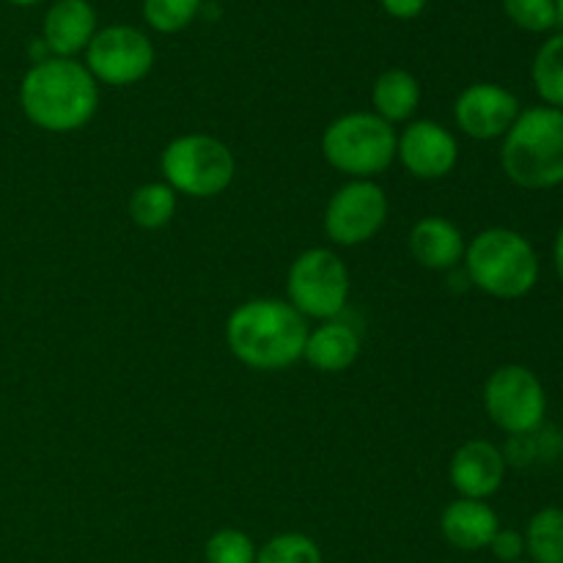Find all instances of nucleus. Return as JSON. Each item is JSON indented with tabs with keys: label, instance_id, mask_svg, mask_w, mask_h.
Segmentation results:
<instances>
[{
	"label": "nucleus",
	"instance_id": "nucleus-24",
	"mask_svg": "<svg viewBox=\"0 0 563 563\" xmlns=\"http://www.w3.org/2000/svg\"><path fill=\"white\" fill-rule=\"evenodd\" d=\"M256 542L240 528H220L207 539V563H256Z\"/></svg>",
	"mask_w": 563,
	"mask_h": 563
},
{
	"label": "nucleus",
	"instance_id": "nucleus-7",
	"mask_svg": "<svg viewBox=\"0 0 563 563\" xmlns=\"http://www.w3.org/2000/svg\"><path fill=\"white\" fill-rule=\"evenodd\" d=\"M289 306L306 319L328 322L344 313L350 300V269L328 247H308L291 262L286 275Z\"/></svg>",
	"mask_w": 563,
	"mask_h": 563
},
{
	"label": "nucleus",
	"instance_id": "nucleus-26",
	"mask_svg": "<svg viewBox=\"0 0 563 563\" xmlns=\"http://www.w3.org/2000/svg\"><path fill=\"white\" fill-rule=\"evenodd\" d=\"M487 550L500 563H517L526 555V539H522V533L515 531V528H498V533H495Z\"/></svg>",
	"mask_w": 563,
	"mask_h": 563
},
{
	"label": "nucleus",
	"instance_id": "nucleus-18",
	"mask_svg": "<svg viewBox=\"0 0 563 563\" xmlns=\"http://www.w3.org/2000/svg\"><path fill=\"white\" fill-rule=\"evenodd\" d=\"M374 113L390 126L410 121L421 104V82L407 69H385L372 88Z\"/></svg>",
	"mask_w": 563,
	"mask_h": 563
},
{
	"label": "nucleus",
	"instance_id": "nucleus-21",
	"mask_svg": "<svg viewBox=\"0 0 563 563\" xmlns=\"http://www.w3.org/2000/svg\"><path fill=\"white\" fill-rule=\"evenodd\" d=\"M126 212H130L132 223L137 229H165L176 214V192L165 181H148V185H141L132 192Z\"/></svg>",
	"mask_w": 563,
	"mask_h": 563
},
{
	"label": "nucleus",
	"instance_id": "nucleus-13",
	"mask_svg": "<svg viewBox=\"0 0 563 563\" xmlns=\"http://www.w3.org/2000/svg\"><path fill=\"white\" fill-rule=\"evenodd\" d=\"M449 478L460 498L489 500L504 487L506 454L489 440H467L451 456Z\"/></svg>",
	"mask_w": 563,
	"mask_h": 563
},
{
	"label": "nucleus",
	"instance_id": "nucleus-10",
	"mask_svg": "<svg viewBox=\"0 0 563 563\" xmlns=\"http://www.w3.org/2000/svg\"><path fill=\"white\" fill-rule=\"evenodd\" d=\"M82 55L93 80L113 88L135 86L154 66L152 38L135 25L99 27Z\"/></svg>",
	"mask_w": 563,
	"mask_h": 563
},
{
	"label": "nucleus",
	"instance_id": "nucleus-4",
	"mask_svg": "<svg viewBox=\"0 0 563 563\" xmlns=\"http://www.w3.org/2000/svg\"><path fill=\"white\" fill-rule=\"evenodd\" d=\"M462 262L471 284L495 300H520L539 284V256L531 240L506 225L473 236Z\"/></svg>",
	"mask_w": 563,
	"mask_h": 563
},
{
	"label": "nucleus",
	"instance_id": "nucleus-27",
	"mask_svg": "<svg viewBox=\"0 0 563 563\" xmlns=\"http://www.w3.org/2000/svg\"><path fill=\"white\" fill-rule=\"evenodd\" d=\"M429 0H379L383 11L394 20H416L423 14Z\"/></svg>",
	"mask_w": 563,
	"mask_h": 563
},
{
	"label": "nucleus",
	"instance_id": "nucleus-17",
	"mask_svg": "<svg viewBox=\"0 0 563 563\" xmlns=\"http://www.w3.org/2000/svg\"><path fill=\"white\" fill-rule=\"evenodd\" d=\"M407 247L421 267L440 273V269L456 267L465 258L467 242L456 223L440 214H429L412 225Z\"/></svg>",
	"mask_w": 563,
	"mask_h": 563
},
{
	"label": "nucleus",
	"instance_id": "nucleus-3",
	"mask_svg": "<svg viewBox=\"0 0 563 563\" xmlns=\"http://www.w3.org/2000/svg\"><path fill=\"white\" fill-rule=\"evenodd\" d=\"M500 168L522 190H553L563 185V110L526 108L500 146Z\"/></svg>",
	"mask_w": 563,
	"mask_h": 563
},
{
	"label": "nucleus",
	"instance_id": "nucleus-14",
	"mask_svg": "<svg viewBox=\"0 0 563 563\" xmlns=\"http://www.w3.org/2000/svg\"><path fill=\"white\" fill-rule=\"evenodd\" d=\"M97 31V11L88 0H55L44 14L42 38L53 58H77Z\"/></svg>",
	"mask_w": 563,
	"mask_h": 563
},
{
	"label": "nucleus",
	"instance_id": "nucleus-11",
	"mask_svg": "<svg viewBox=\"0 0 563 563\" xmlns=\"http://www.w3.org/2000/svg\"><path fill=\"white\" fill-rule=\"evenodd\" d=\"M520 113V99L498 82H471L454 102L456 126L473 141L504 137Z\"/></svg>",
	"mask_w": 563,
	"mask_h": 563
},
{
	"label": "nucleus",
	"instance_id": "nucleus-25",
	"mask_svg": "<svg viewBox=\"0 0 563 563\" xmlns=\"http://www.w3.org/2000/svg\"><path fill=\"white\" fill-rule=\"evenodd\" d=\"M506 16L528 33H553L559 27L555 0H500Z\"/></svg>",
	"mask_w": 563,
	"mask_h": 563
},
{
	"label": "nucleus",
	"instance_id": "nucleus-15",
	"mask_svg": "<svg viewBox=\"0 0 563 563\" xmlns=\"http://www.w3.org/2000/svg\"><path fill=\"white\" fill-rule=\"evenodd\" d=\"M498 528L500 520L487 500L456 498L440 515V533L451 548L462 550V553L487 550Z\"/></svg>",
	"mask_w": 563,
	"mask_h": 563
},
{
	"label": "nucleus",
	"instance_id": "nucleus-16",
	"mask_svg": "<svg viewBox=\"0 0 563 563\" xmlns=\"http://www.w3.org/2000/svg\"><path fill=\"white\" fill-rule=\"evenodd\" d=\"M361 344V330L346 319L335 317L319 324L317 330H308L302 361L322 374H339L357 361Z\"/></svg>",
	"mask_w": 563,
	"mask_h": 563
},
{
	"label": "nucleus",
	"instance_id": "nucleus-12",
	"mask_svg": "<svg viewBox=\"0 0 563 563\" xmlns=\"http://www.w3.org/2000/svg\"><path fill=\"white\" fill-rule=\"evenodd\" d=\"M396 157L416 179L434 181L449 176L460 163V143L451 130L438 121H410L396 137Z\"/></svg>",
	"mask_w": 563,
	"mask_h": 563
},
{
	"label": "nucleus",
	"instance_id": "nucleus-6",
	"mask_svg": "<svg viewBox=\"0 0 563 563\" xmlns=\"http://www.w3.org/2000/svg\"><path fill=\"white\" fill-rule=\"evenodd\" d=\"M165 185L190 198H214L231 187L236 176L234 152L214 135L190 132L163 148L159 157Z\"/></svg>",
	"mask_w": 563,
	"mask_h": 563
},
{
	"label": "nucleus",
	"instance_id": "nucleus-23",
	"mask_svg": "<svg viewBox=\"0 0 563 563\" xmlns=\"http://www.w3.org/2000/svg\"><path fill=\"white\" fill-rule=\"evenodd\" d=\"M256 563H324L322 550L306 533H278L258 548Z\"/></svg>",
	"mask_w": 563,
	"mask_h": 563
},
{
	"label": "nucleus",
	"instance_id": "nucleus-29",
	"mask_svg": "<svg viewBox=\"0 0 563 563\" xmlns=\"http://www.w3.org/2000/svg\"><path fill=\"white\" fill-rule=\"evenodd\" d=\"M5 3H11V5H36L38 0H5Z\"/></svg>",
	"mask_w": 563,
	"mask_h": 563
},
{
	"label": "nucleus",
	"instance_id": "nucleus-28",
	"mask_svg": "<svg viewBox=\"0 0 563 563\" xmlns=\"http://www.w3.org/2000/svg\"><path fill=\"white\" fill-rule=\"evenodd\" d=\"M553 262H555V273H559V278H561V284H563V225L559 229V236H555Z\"/></svg>",
	"mask_w": 563,
	"mask_h": 563
},
{
	"label": "nucleus",
	"instance_id": "nucleus-20",
	"mask_svg": "<svg viewBox=\"0 0 563 563\" xmlns=\"http://www.w3.org/2000/svg\"><path fill=\"white\" fill-rule=\"evenodd\" d=\"M531 80L542 104L563 110V31L550 33L537 49L531 64Z\"/></svg>",
	"mask_w": 563,
	"mask_h": 563
},
{
	"label": "nucleus",
	"instance_id": "nucleus-22",
	"mask_svg": "<svg viewBox=\"0 0 563 563\" xmlns=\"http://www.w3.org/2000/svg\"><path fill=\"white\" fill-rule=\"evenodd\" d=\"M203 0H143V20L157 33H179L201 16Z\"/></svg>",
	"mask_w": 563,
	"mask_h": 563
},
{
	"label": "nucleus",
	"instance_id": "nucleus-31",
	"mask_svg": "<svg viewBox=\"0 0 563 563\" xmlns=\"http://www.w3.org/2000/svg\"><path fill=\"white\" fill-rule=\"evenodd\" d=\"M517 563H531V561H517Z\"/></svg>",
	"mask_w": 563,
	"mask_h": 563
},
{
	"label": "nucleus",
	"instance_id": "nucleus-2",
	"mask_svg": "<svg viewBox=\"0 0 563 563\" xmlns=\"http://www.w3.org/2000/svg\"><path fill=\"white\" fill-rule=\"evenodd\" d=\"M20 108L38 130L53 135L77 132L97 113L99 82L77 58H47L22 77Z\"/></svg>",
	"mask_w": 563,
	"mask_h": 563
},
{
	"label": "nucleus",
	"instance_id": "nucleus-9",
	"mask_svg": "<svg viewBox=\"0 0 563 563\" xmlns=\"http://www.w3.org/2000/svg\"><path fill=\"white\" fill-rule=\"evenodd\" d=\"M388 220V196L374 179H350L330 196L324 234L339 247L366 245Z\"/></svg>",
	"mask_w": 563,
	"mask_h": 563
},
{
	"label": "nucleus",
	"instance_id": "nucleus-19",
	"mask_svg": "<svg viewBox=\"0 0 563 563\" xmlns=\"http://www.w3.org/2000/svg\"><path fill=\"white\" fill-rule=\"evenodd\" d=\"M522 539L531 563H563V509L559 506L539 509L528 520Z\"/></svg>",
	"mask_w": 563,
	"mask_h": 563
},
{
	"label": "nucleus",
	"instance_id": "nucleus-5",
	"mask_svg": "<svg viewBox=\"0 0 563 563\" xmlns=\"http://www.w3.org/2000/svg\"><path fill=\"white\" fill-rule=\"evenodd\" d=\"M322 154L330 168L350 179H374L396 159V132L368 110H355L330 121L322 135Z\"/></svg>",
	"mask_w": 563,
	"mask_h": 563
},
{
	"label": "nucleus",
	"instance_id": "nucleus-1",
	"mask_svg": "<svg viewBox=\"0 0 563 563\" xmlns=\"http://www.w3.org/2000/svg\"><path fill=\"white\" fill-rule=\"evenodd\" d=\"M308 322L286 300L258 297L231 311L225 322V344L231 355L256 372H284L302 361Z\"/></svg>",
	"mask_w": 563,
	"mask_h": 563
},
{
	"label": "nucleus",
	"instance_id": "nucleus-30",
	"mask_svg": "<svg viewBox=\"0 0 563 563\" xmlns=\"http://www.w3.org/2000/svg\"><path fill=\"white\" fill-rule=\"evenodd\" d=\"M555 11H559V25H563V0H555Z\"/></svg>",
	"mask_w": 563,
	"mask_h": 563
},
{
	"label": "nucleus",
	"instance_id": "nucleus-8",
	"mask_svg": "<svg viewBox=\"0 0 563 563\" xmlns=\"http://www.w3.org/2000/svg\"><path fill=\"white\" fill-rule=\"evenodd\" d=\"M484 410L489 421L511 438H528L542 429L548 394L537 374L520 363H506L484 385Z\"/></svg>",
	"mask_w": 563,
	"mask_h": 563
}]
</instances>
